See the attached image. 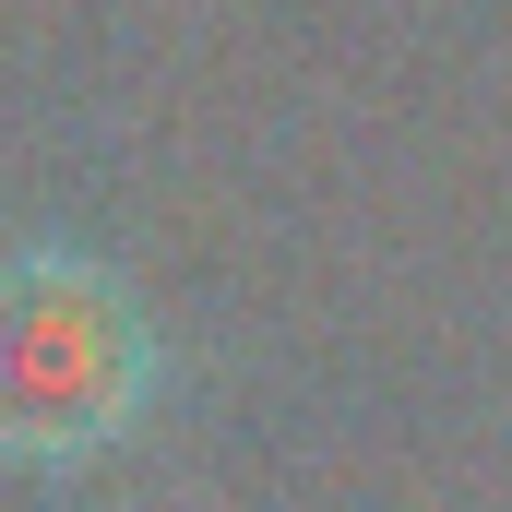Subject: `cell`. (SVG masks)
<instances>
[{
  "instance_id": "obj_1",
  "label": "cell",
  "mask_w": 512,
  "mask_h": 512,
  "mask_svg": "<svg viewBox=\"0 0 512 512\" xmlns=\"http://www.w3.org/2000/svg\"><path fill=\"white\" fill-rule=\"evenodd\" d=\"M155 393V346L96 262H12L0 274V453L72 465L108 453Z\"/></svg>"
}]
</instances>
